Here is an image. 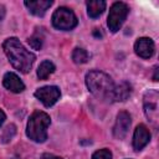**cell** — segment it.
Here are the masks:
<instances>
[{
    "instance_id": "obj_1",
    "label": "cell",
    "mask_w": 159,
    "mask_h": 159,
    "mask_svg": "<svg viewBox=\"0 0 159 159\" xmlns=\"http://www.w3.org/2000/svg\"><path fill=\"white\" fill-rule=\"evenodd\" d=\"M2 50L14 68L19 70L22 73H27L31 70L36 57L32 52H30L21 45L19 39L16 37L6 39L2 43Z\"/></svg>"
},
{
    "instance_id": "obj_2",
    "label": "cell",
    "mask_w": 159,
    "mask_h": 159,
    "mask_svg": "<svg viewBox=\"0 0 159 159\" xmlns=\"http://www.w3.org/2000/svg\"><path fill=\"white\" fill-rule=\"evenodd\" d=\"M86 84L89 89V92L102 99V101H109L112 102L113 98V91H114V83L112 81V78L102 72V71H91L86 75Z\"/></svg>"
},
{
    "instance_id": "obj_3",
    "label": "cell",
    "mask_w": 159,
    "mask_h": 159,
    "mask_svg": "<svg viewBox=\"0 0 159 159\" xmlns=\"http://www.w3.org/2000/svg\"><path fill=\"white\" fill-rule=\"evenodd\" d=\"M51 123L50 116L42 111H36L31 114L26 127V135L37 143H42L47 139V128Z\"/></svg>"
},
{
    "instance_id": "obj_4",
    "label": "cell",
    "mask_w": 159,
    "mask_h": 159,
    "mask_svg": "<svg viewBox=\"0 0 159 159\" xmlns=\"http://www.w3.org/2000/svg\"><path fill=\"white\" fill-rule=\"evenodd\" d=\"M77 22L78 20L75 12L66 6L58 7L52 15V25L57 30H63V31L72 30L73 27L77 26Z\"/></svg>"
},
{
    "instance_id": "obj_5",
    "label": "cell",
    "mask_w": 159,
    "mask_h": 159,
    "mask_svg": "<svg viewBox=\"0 0 159 159\" xmlns=\"http://www.w3.org/2000/svg\"><path fill=\"white\" fill-rule=\"evenodd\" d=\"M128 12H129V7H128V5L125 2L117 1L111 6L109 14H108L107 25H108V27H109V30L112 32H117L122 27Z\"/></svg>"
},
{
    "instance_id": "obj_6",
    "label": "cell",
    "mask_w": 159,
    "mask_h": 159,
    "mask_svg": "<svg viewBox=\"0 0 159 159\" xmlns=\"http://www.w3.org/2000/svg\"><path fill=\"white\" fill-rule=\"evenodd\" d=\"M158 101H159V93L157 89H149L145 92L143 98V106H144V113L154 125L158 123L159 118V111H158Z\"/></svg>"
},
{
    "instance_id": "obj_7",
    "label": "cell",
    "mask_w": 159,
    "mask_h": 159,
    "mask_svg": "<svg viewBox=\"0 0 159 159\" xmlns=\"http://www.w3.org/2000/svg\"><path fill=\"white\" fill-rule=\"evenodd\" d=\"M60 96H61L60 88L56 86H45L35 91V97L40 99L46 107L53 106L60 98Z\"/></svg>"
},
{
    "instance_id": "obj_8",
    "label": "cell",
    "mask_w": 159,
    "mask_h": 159,
    "mask_svg": "<svg viewBox=\"0 0 159 159\" xmlns=\"http://www.w3.org/2000/svg\"><path fill=\"white\" fill-rule=\"evenodd\" d=\"M129 127H130V116H129V113H127L125 111L119 112L118 116H117L116 124L113 127L114 137L118 138V139H123L127 135Z\"/></svg>"
},
{
    "instance_id": "obj_9",
    "label": "cell",
    "mask_w": 159,
    "mask_h": 159,
    "mask_svg": "<svg viewBox=\"0 0 159 159\" xmlns=\"http://www.w3.org/2000/svg\"><path fill=\"white\" fill-rule=\"evenodd\" d=\"M154 42L149 37H140L134 43V51L142 58H150L154 53Z\"/></svg>"
},
{
    "instance_id": "obj_10",
    "label": "cell",
    "mask_w": 159,
    "mask_h": 159,
    "mask_svg": "<svg viewBox=\"0 0 159 159\" xmlns=\"http://www.w3.org/2000/svg\"><path fill=\"white\" fill-rule=\"evenodd\" d=\"M150 140V132L144 124L137 125L133 134V148L134 150H142Z\"/></svg>"
},
{
    "instance_id": "obj_11",
    "label": "cell",
    "mask_w": 159,
    "mask_h": 159,
    "mask_svg": "<svg viewBox=\"0 0 159 159\" xmlns=\"http://www.w3.org/2000/svg\"><path fill=\"white\" fill-rule=\"evenodd\" d=\"M2 84H4V87L6 89H9L10 92H14V93H20V92H22L25 89L24 82L14 72L5 73V76L2 78Z\"/></svg>"
},
{
    "instance_id": "obj_12",
    "label": "cell",
    "mask_w": 159,
    "mask_h": 159,
    "mask_svg": "<svg viewBox=\"0 0 159 159\" xmlns=\"http://www.w3.org/2000/svg\"><path fill=\"white\" fill-rule=\"evenodd\" d=\"M24 4L31 14L36 16H42L52 5V1L51 0H31V1H25Z\"/></svg>"
},
{
    "instance_id": "obj_13",
    "label": "cell",
    "mask_w": 159,
    "mask_h": 159,
    "mask_svg": "<svg viewBox=\"0 0 159 159\" xmlns=\"http://www.w3.org/2000/svg\"><path fill=\"white\" fill-rule=\"evenodd\" d=\"M132 93V86L128 82H120L119 84L114 86L113 98L112 102H122L125 101Z\"/></svg>"
},
{
    "instance_id": "obj_14",
    "label": "cell",
    "mask_w": 159,
    "mask_h": 159,
    "mask_svg": "<svg viewBox=\"0 0 159 159\" xmlns=\"http://www.w3.org/2000/svg\"><path fill=\"white\" fill-rule=\"evenodd\" d=\"M106 9V2L102 0H92V1H87V14L89 17L96 19L99 15H102V12Z\"/></svg>"
},
{
    "instance_id": "obj_15",
    "label": "cell",
    "mask_w": 159,
    "mask_h": 159,
    "mask_svg": "<svg viewBox=\"0 0 159 159\" xmlns=\"http://www.w3.org/2000/svg\"><path fill=\"white\" fill-rule=\"evenodd\" d=\"M55 68L56 67L51 61H48V60L42 61L39 66V68H37V77L40 80H46L51 73L55 72Z\"/></svg>"
},
{
    "instance_id": "obj_16",
    "label": "cell",
    "mask_w": 159,
    "mask_h": 159,
    "mask_svg": "<svg viewBox=\"0 0 159 159\" xmlns=\"http://www.w3.org/2000/svg\"><path fill=\"white\" fill-rule=\"evenodd\" d=\"M72 60H73L75 63H78V65L86 63L88 61V53H87L86 50L80 48V47H76L73 50V52H72Z\"/></svg>"
},
{
    "instance_id": "obj_17",
    "label": "cell",
    "mask_w": 159,
    "mask_h": 159,
    "mask_svg": "<svg viewBox=\"0 0 159 159\" xmlns=\"http://www.w3.org/2000/svg\"><path fill=\"white\" fill-rule=\"evenodd\" d=\"M43 42V37L41 35H39L37 32H35L30 39H29V45L34 48V50H40Z\"/></svg>"
},
{
    "instance_id": "obj_18",
    "label": "cell",
    "mask_w": 159,
    "mask_h": 159,
    "mask_svg": "<svg viewBox=\"0 0 159 159\" xmlns=\"http://www.w3.org/2000/svg\"><path fill=\"white\" fill-rule=\"evenodd\" d=\"M92 159H112V153L108 149H99L93 153Z\"/></svg>"
},
{
    "instance_id": "obj_19",
    "label": "cell",
    "mask_w": 159,
    "mask_h": 159,
    "mask_svg": "<svg viewBox=\"0 0 159 159\" xmlns=\"http://www.w3.org/2000/svg\"><path fill=\"white\" fill-rule=\"evenodd\" d=\"M15 132H16V129H15V125H14V124L7 125V127L5 128V130H4V134H2V142H4V143L9 142V140L14 137Z\"/></svg>"
},
{
    "instance_id": "obj_20",
    "label": "cell",
    "mask_w": 159,
    "mask_h": 159,
    "mask_svg": "<svg viewBox=\"0 0 159 159\" xmlns=\"http://www.w3.org/2000/svg\"><path fill=\"white\" fill-rule=\"evenodd\" d=\"M40 159H62V158H60L57 155H53V154H50V153H43Z\"/></svg>"
},
{
    "instance_id": "obj_21",
    "label": "cell",
    "mask_w": 159,
    "mask_h": 159,
    "mask_svg": "<svg viewBox=\"0 0 159 159\" xmlns=\"http://www.w3.org/2000/svg\"><path fill=\"white\" fill-rule=\"evenodd\" d=\"M5 16V7L2 5H0V20H2Z\"/></svg>"
},
{
    "instance_id": "obj_22",
    "label": "cell",
    "mask_w": 159,
    "mask_h": 159,
    "mask_svg": "<svg viewBox=\"0 0 159 159\" xmlns=\"http://www.w3.org/2000/svg\"><path fill=\"white\" fill-rule=\"evenodd\" d=\"M5 118H6V116H5V113L0 109V125L4 123V120H5Z\"/></svg>"
},
{
    "instance_id": "obj_23",
    "label": "cell",
    "mask_w": 159,
    "mask_h": 159,
    "mask_svg": "<svg viewBox=\"0 0 159 159\" xmlns=\"http://www.w3.org/2000/svg\"><path fill=\"white\" fill-rule=\"evenodd\" d=\"M153 80H154V81H158V67H155V72H154Z\"/></svg>"
}]
</instances>
